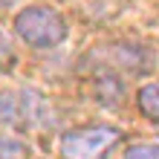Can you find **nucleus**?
I'll return each mask as SVG.
<instances>
[{"label":"nucleus","instance_id":"obj_3","mask_svg":"<svg viewBox=\"0 0 159 159\" xmlns=\"http://www.w3.org/2000/svg\"><path fill=\"white\" fill-rule=\"evenodd\" d=\"M93 90H96V98L107 107H116L125 98V84L116 72H98L96 81H93Z\"/></svg>","mask_w":159,"mask_h":159},{"label":"nucleus","instance_id":"obj_5","mask_svg":"<svg viewBox=\"0 0 159 159\" xmlns=\"http://www.w3.org/2000/svg\"><path fill=\"white\" fill-rule=\"evenodd\" d=\"M20 113H23V96L0 93V125H3V121H15Z\"/></svg>","mask_w":159,"mask_h":159},{"label":"nucleus","instance_id":"obj_6","mask_svg":"<svg viewBox=\"0 0 159 159\" xmlns=\"http://www.w3.org/2000/svg\"><path fill=\"white\" fill-rule=\"evenodd\" d=\"M23 153H26V145L20 139L0 130V159H20Z\"/></svg>","mask_w":159,"mask_h":159},{"label":"nucleus","instance_id":"obj_4","mask_svg":"<svg viewBox=\"0 0 159 159\" xmlns=\"http://www.w3.org/2000/svg\"><path fill=\"white\" fill-rule=\"evenodd\" d=\"M139 113L151 121H159V81L153 84H145L142 90H139Z\"/></svg>","mask_w":159,"mask_h":159},{"label":"nucleus","instance_id":"obj_2","mask_svg":"<svg viewBox=\"0 0 159 159\" xmlns=\"http://www.w3.org/2000/svg\"><path fill=\"white\" fill-rule=\"evenodd\" d=\"M121 136L125 133L110 125H90L70 130L61 136V159H104L110 148L119 145Z\"/></svg>","mask_w":159,"mask_h":159},{"label":"nucleus","instance_id":"obj_1","mask_svg":"<svg viewBox=\"0 0 159 159\" xmlns=\"http://www.w3.org/2000/svg\"><path fill=\"white\" fill-rule=\"evenodd\" d=\"M15 32L32 49H52V46L64 43L67 23L49 6H26L15 15Z\"/></svg>","mask_w":159,"mask_h":159},{"label":"nucleus","instance_id":"obj_8","mask_svg":"<svg viewBox=\"0 0 159 159\" xmlns=\"http://www.w3.org/2000/svg\"><path fill=\"white\" fill-rule=\"evenodd\" d=\"M12 61V49H9V43L3 38V32H0V67H6V64Z\"/></svg>","mask_w":159,"mask_h":159},{"label":"nucleus","instance_id":"obj_7","mask_svg":"<svg viewBox=\"0 0 159 159\" xmlns=\"http://www.w3.org/2000/svg\"><path fill=\"white\" fill-rule=\"evenodd\" d=\"M125 159H159V145H153V142L130 145L125 151Z\"/></svg>","mask_w":159,"mask_h":159}]
</instances>
